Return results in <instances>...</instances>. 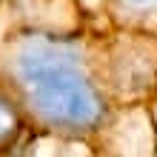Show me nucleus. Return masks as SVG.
I'll use <instances>...</instances> for the list:
<instances>
[{"label":"nucleus","mask_w":157,"mask_h":157,"mask_svg":"<svg viewBox=\"0 0 157 157\" xmlns=\"http://www.w3.org/2000/svg\"><path fill=\"white\" fill-rule=\"evenodd\" d=\"M0 89L37 140L91 151L120 109L157 94V34L117 26L0 32Z\"/></svg>","instance_id":"obj_1"},{"label":"nucleus","mask_w":157,"mask_h":157,"mask_svg":"<svg viewBox=\"0 0 157 157\" xmlns=\"http://www.w3.org/2000/svg\"><path fill=\"white\" fill-rule=\"evenodd\" d=\"M3 29H34V32H77L89 26L77 0H0Z\"/></svg>","instance_id":"obj_2"},{"label":"nucleus","mask_w":157,"mask_h":157,"mask_svg":"<svg viewBox=\"0 0 157 157\" xmlns=\"http://www.w3.org/2000/svg\"><path fill=\"white\" fill-rule=\"evenodd\" d=\"M106 20L117 29L157 34V0H106Z\"/></svg>","instance_id":"obj_3"},{"label":"nucleus","mask_w":157,"mask_h":157,"mask_svg":"<svg viewBox=\"0 0 157 157\" xmlns=\"http://www.w3.org/2000/svg\"><path fill=\"white\" fill-rule=\"evenodd\" d=\"M34 140H37V137L32 134L23 112L17 109V103L12 97L0 89V154L20 151V146H29Z\"/></svg>","instance_id":"obj_4"},{"label":"nucleus","mask_w":157,"mask_h":157,"mask_svg":"<svg viewBox=\"0 0 157 157\" xmlns=\"http://www.w3.org/2000/svg\"><path fill=\"white\" fill-rule=\"evenodd\" d=\"M80 12L86 14L89 26H109L106 20V0H77Z\"/></svg>","instance_id":"obj_5"},{"label":"nucleus","mask_w":157,"mask_h":157,"mask_svg":"<svg viewBox=\"0 0 157 157\" xmlns=\"http://www.w3.org/2000/svg\"><path fill=\"white\" fill-rule=\"evenodd\" d=\"M149 117H151V128H154V154H157V97L149 100Z\"/></svg>","instance_id":"obj_6"},{"label":"nucleus","mask_w":157,"mask_h":157,"mask_svg":"<svg viewBox=\"0 0 157 157\" xmlns=\"http://www.w3.org/2000/svg\"><path fill=\"white\" fill-rule=\"evenodd\" d=\"M154 97H157V94H154Z\"/></svg>","instance_id":"obj_7"}]
</instances>
